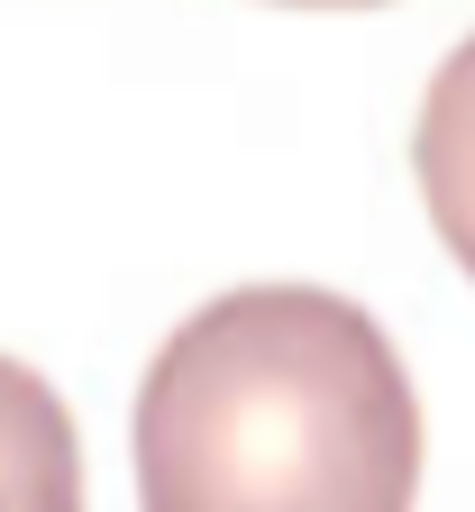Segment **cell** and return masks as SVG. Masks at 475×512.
I'll use <instances>...</instances> for the list:
<instances>
[{
  "label": "cell",
  "mask_w": 475,
  "mask_h": 512,
  "mask_svg": "<svg viewBox=\"0 0 475 512\" xmlns=\"http://www.w3.org/2000/svg\"><path fill=\"white\" fill-rule=\"evenodd\" d=\"M284 10H384V0H284Z\"/></svg>",
  "instance_id": "obj_4"
},
{
  "label": "cell",
  "mask_w": 475,
  "mask_h": 512,
  "mask_svg": "<svg viewBox=\"0 0 475 512\" xmlns=\"http://www.w3.org/2000/svg\"><path fill=\"white\" fill-rule=\"evenodd\" d=\"M128 458L138 512H412L421 394L366 302L238 284L156 348Z\"/></svg>",
  "instance_id": "obj_1"
},
{
  "label": "cell",
  "mask_w": 475,
  "mask_h": 512,
  "mask_svg": "<svg viewBox=\"0 0 475 512\" xmlns=\"http://www.w3.org/2000/svg\"><path fill=\"white\" fill-rule=\"evenodd\" d=\"M0 512H83V430L19 357H0Z\"/></svg>",
  "instance_id": "obj_3"
},
{
  "label": "cell",
  "mask_w": 475,
  "mask_h": 512,
  "mask_svg": "<svg viewBox=\"0 0 475 512\" xmlns=\"http://www.w3.org/2000/svg\"><path fill=\"white\" fill-rule=\"evenodd\" d=\"M412 174H421V211H430L439 247L475 275V28L448 46V64H439L430 92H421Z\"/></svg>",
  "instance_id": "obj_2"
}]
</instances>
